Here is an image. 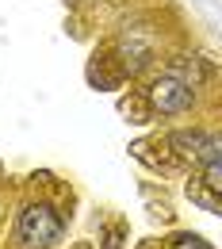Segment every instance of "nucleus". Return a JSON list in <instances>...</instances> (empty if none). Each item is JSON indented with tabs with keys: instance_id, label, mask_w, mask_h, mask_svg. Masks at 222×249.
Returning a JSON list of instances; mask_svg holds the SVG:
<instances>
[{
	"instance_id": "nucleus-1",
	"label": "nucleus",
	"mask_w": 222,
	"mask_h": 249,
	"mask_svg": "<svg viewBox=\"0 0 222 249\" xmlns=\"http://www.w3.org/2000/svg\"><path fill=\"white\" fill-rule=\"evenodd\" d=\"M62 234H65L62 215H58L50 203H27V207L19 211L16 238H19L27 249H54L62 242Z\"/></svg>"
},
{
	"instance_id": "nucleus-2",
	"label": "nucleus",
	"mask_w": 222,
	"mask_h": 249,
	"mask_svg": "<svg viewBox=\"0 0 222 249\" xmlns=\"http://www.w3.org/2000/svg\"><path fill=\"white\" fill-rule=\"evenodd\" d=\"M150 104L157 107L161 115H184L191 104H195V89L188 81H180L176 73H165L150 85Z\"/></svg>"
},
{
	"instance_id": "nucleus-3",
	"label": "nucleus",
	"mask_w": 222,
	"mask_h": 249,
	"mask_svg": "<svg viewBox=\"0 0 222 249\" xmlns=\"http://www.w3.org/2000/svg\"><path fill=\"white\" fill-rule=\"evenodd\" d=\"M169 146L180 157H191V161H211V157L222 154V142L211 138V134H203V130H176L169 138Z\"/></svg>"
},
{
	"instance_id": "nucleus-4",
	"label": "nucleus",
	"mask_w": 222,
	"mask_h": 249,
	"mask_svg": "<svg viewBox=\"0 0 222 249\" xmlns=\"http://www.w3.org/2000/svg\"><path fill=\"white\" fill-rule=\"evenodd\" d=\"M188 196H191V203H199L203 211H211V215H222V196H215L211 188L203 184V188H188Z\"/></svg>"
},
{
	"instance_id": "nucleus-5",
	"label": "nucleus",
	"mask_w": 222,
	"mask_h": 249,
	"mask_svg": "<svg viewBox=\"0 0 222 249\" xmlns=\"http://www.w3.org/2000/svg\"><path fill=\"white\" fill-rule=\"evenodd\" d=\"M199 184H207L215 196H222V154L211 157V161H203V180Z\"/></svg>"
},
{
	"instance_id": "nucleus-6",
	"label": "nucleus",
	"mask_w": 222,
	"mask_h": 249,
	"mask_svg": "<svg viewBox=\"0 0 222 249\" xmlns=\"http://www.w3.org/2000/svg\"><path fill=\"white\" fill-rule=\"evenodd\" d=\"M172 249H215L207 238H199V234H176L172 238Z\"/></svg>"
}]
</instances>
